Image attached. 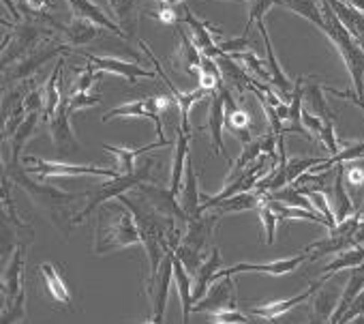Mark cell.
I'll list each match as a JSON object with an SVG mask.
<instances>
[{
	"instance_id": "obj_1",
	"label": "cell",
	"mask_w": 364,
	"mask_h": 324,
	"mask_svg": "<svg viewBox=\"0 0 364 324\" xmlns=\"http://www.w3.org/2000/svg\"><path fill=\"white\" fill-rule=\"evenodd\" d=\"M5 177L9 181H14L16 185H20L28 194V198L35 204V209H39L52 221V226L58 232H63L65 239H69L71 228L75 226L73 224L75 221L73 207L82 198H88V192L69 194V192H63V189H58L54 185L41 183V179L39 181H31L26 168H20V161H9V166L5 168Z\"/></svg>"
},
{
	"instance_id": "obj_2",
	"label": "cell",
	"mask_w": 364,
	"mask_h": 324,
	"mask_svg": "<svg viewBox=\"0 0 364 324\" xmlns=\"http://www.w3.org/2000/svg\"><path fill=\"white\" fill-rule=\"evenodd\" d=\"M137 243H141L137 219L122 202H118L116 207H109V204L99 207L97 232H95V245H92V251L97 256L118 251L122 247L137 245Z\"/></svg>"
},
{
	"instance_id": "obj_3",
	"label": "cell",
	"mask_w": 364,
	"mask_h": 324,
	"mask_svg": "<svg viewBox=\"0 0 364 324\" xmlns=\"http://www.w3.org/2000/svg\"><path fill=\"white\" fill-rule=\"evenodd\" d=\"M221 221L219 213H210V215H202L198 219H189L185 224V232H182V241L180 245L173 249L176 256L185 262L187 271L193 275L198 271V266L208 258L206 254H210V245H213V236L215 230Z\"/></svg>"
},
{
	"instance_id": "obj_4",
	"label": "cell",
	"mask_w": 364,
	"mask_h": 324,
	"mask_svg": "<svg viewBox=\"0 0 364 324\" xmlns=\"http://www.w3.org/2000/svg\"><path fill=\"white\" fill-rule=\"evenodd\" d=\"M152 166H154V161H146V166H141L139 170H135L133 174H120V177H116V179H112V181H105V183H101V185H97L95 189H90L88 192V204L75 215V226H80L82 221H86L90 215H92V211H99V207H103V204H107L109 200H118L120 196H124L129 189H135V187H139V185H144V183H152V179H150V170H152Z\"/></svg>"
},
{
	"instance_id": "obj_5",
	"label": "cell",
	"mask_w": 364,
	"mask_h": 324,
	"mask_svg": "<svg viewBox=\"0 0 364 324\" xmlns=\"http://www.w3.org/2000/svg\"><path fill=\"white\" fill-rule=\"evenodd\" d=\"M26 172L28 174H39L41 181L50 177H105V179H116L120 177L118 170L109 168H99V166H84V164H56V161H43L39 157H26Z\"/></svg>"
},
{
	"instance_id": "obj_6",
	"label": "cell",
	"mask_w": 364,
	"mask_h": 324,
	"mask_svg": "<svg viewBox=\"0 0 364 324\" xmlns=\"http://www.w3.org/2000/svg\"><path fill=\"white\" fill-rule=\"evenodd\" d=\"M171 105V101L167 97H146V99H135V101H129V103H122L114 110H109L105 116H103V122L112 120V118H122V116H135V118H150L154 122V129H156V135L159 140H167L163 135V120H161V114Z\"/></svg>"
},
{
	"instance_id": "obj_7",
	"label": "cell",
	"mask_w": 364,
	"mask_h": 324,
	"mask_svg": "<svg viewBox=\"0 0 364 324\" xmlns=\"http://www.w3.org/2000/svg\"><path fill=\"white\" fill-rule=\"evenodd\" d=\"M270 168H274V166H266V161L257 159L255 164H253L251 168H247L238 179H234L232 183H225V187H223L215 198H208L206 202H202L200 213L204 215L206 211H213L219 202H223V200H228V198H234V196H238V194H249V192H253V189L257 187V183L266 177V172H268Z\"/></svg>"
},
{
	"instance_id": "obj_8",
	"label": "cell",
	"mask_w": 364,
	"mask_h": 324,
	"mask_svg": "<svg viewBox=\"0 0 364 324\" xmlns=\"http://www.w3.org/2000/svg\"><path fill=\"white\" fill-rule=\"evenodd\" d=\"M73 52V48H69L67 43H63L60 39L52 37V39H46L41 41L33 52H28L22 61H18L11 69H9V78L11 80H26L31 78L46 61L58 56V54H69Z\"/></svg>"
},
{
	"instance_id": "obj_9",
	"label": "cell",
	"mask_w": 364,
	"mask_h": 324,
	"mask_svg": "<svg viewBox=\"0 0 364 324\" xmlns=\"http://www.w3.org/2000/svg\"><path fill=\"white\" fill-rule=\"evenodd\" d=\"M139 48H141V50H144V54L150 58V63L154 65V71H156V75H159V78H161V82H163V84L169 88V93H171L173 101L178 103V108H180V127H182V129H185V131L191 135V129H193V127H191V122H189L191 108H193L198 101H202V99L208 95V90H204V88H200V86H198L193 93H180V90H178V88L171 84V80L165 75V71L161 69V63L156 61V56L152 54V50L148 48V43H146V41H139Z\"/></svg>"
},
{
	"instance_id": "obj_10",
	"label": "cell",
	"mask_w": 364,
	"mask_h": 324,
	"mask_svg": "<svg viewBox=\"0 0 364 324\" xmlns=\"http://www.w3.org/2000/svg\"><path fill=\"white\" fill-rule=\"evenodd\" d=\"M82 56L86 58V63H90V65H92L95 69H99L101 73L120 75V78L129 80L131 84H135L139 78H144V80H154V78H156V71L144 69V67H139V65L133 63V61L109 58V56H97V54H88V52H82Z\"/></svg>"
},
{
	"instance_id": "obj_11",
	"label": "cell",
	"mask_w": 364,
	"mask_h": 324,
	"mask_svg": "<svg viewBox=\"0 0 364 324\" xmlns=\"http://www.w3.org/2000/svg\"><path fill=\"white\" fill-rule=\"evenodd\" d=\"M69 118H71L69 95H67V97L63 95V101H60L56 114L48 120L50 135H52V140H54V144H56V150H58L60 155H71V152H75V150L80 148V142H77V137H75V133H73V129H71Z\"/></svg>"
},
{
	"instance_id": "obj_12",
	"label": "cell",
	"mask_w": 364,
	"mask_h": 324,
	"mask_svg": "<svg viewBox=\"0 0 364 324\" xmlns=\"http://www.w3.org/2000/svg\"><path fill=\"white\" fill-rule=\"evenodd\" d=\"M173 279V249L167 251V256L163 258L161 266H159V275L152 281V286H148V294L152 298V320L163 324V315H165V307H167V298H169V283Z\"/></svg>"
},
{
	"instance_id": "obj_13",
	"label": "cell",
	"mask_w": 364,
	"mask_h": 324,
	"mask_svg": "<svg viewBox=\"0 0 364 324\" xmlns=\"http://www.w3.org/2000/svg\"><path fill=\"white\" fill-rule=\"evenodd\" d=\"M137 194L163 217H169V219H178L180 224H187L189 217L185 215V211H182V207L178 204L176 196L169 192V189H163L154 183H144L139 187H135Z\"/></svg>"
},
{
	"instance_id": "obj_14",
	"label": "cell",
	"mask_w": 364,
	"mask_h": 324,
	"mask_svg": "<svg viewBox=\"0 0 364 324\" xmlns=\"http://www.w3.org/2000/svg\"><path fill=\"white\" fill-rule=\"evenodd\" d=\"M236 281L232 277H221L217 279L210 290L206 292V296L193 307L196 313H210V311H219V309H236Z\"/></svg>"
},
{
	"instance_id": "obj_15",
	"label": "cell",
	"mask_w": 364,
	"mask_h": 324,
	"mask_svg": "<svg viewBox=\"0 0 364 324\" xmlns=\"http://www.w3.org/2000/svg\"><path fill=\"white\" fill-rule=\"evenodd\" d=\"M306 260H309V251H302V254H298V256H294V258L268 262V264H247V262H242V264H236V266H230V268H221V271L217 273L215 281L221 279V277H232V275H236V273H266V275L279 277V275H285V273L296 271V268H298L302 262H306Z\"/></svg>"
},
{
	"instance_id": "obj_16",
	"label": "cell",
	"mask_w": 364,
	"mask_h": 324,
	"mask_svg": "<svg viewBox=\"0 0 364 324\" xmlns=\"http://www.w3.org/2000/svg\"><path fill=\"white\" fill-rule=\"evenodd\" d=\"M328 279L321 277L319 281H313L304 292H300L298 296H291V298H285V301H272V303H264V305H257V307H251L249 309V315H255V318H262V320H279L283 318L285 313H289L294 307L302 305L304 301L313 298V294L326 283Z\"/></svg>"
},
{
	"instance_id": "obj_17",
	"label": "cell",
	"mask_w": 364,
	"mask_h": 324,
	"mask_svg": "<svg viewBox=\"0 0 364 324\" xmlns=\"http://www.w3.org/2000/svg\"><path fill=\"white\" fill-rule=\"evenodd\" d=\"M185 22L189 24V28H191V33H193V43L198 46V50L204 54V56H208V58H221V56H225V52L219 48V41L213 37V35H223V31L221 28H215V26H210L208 22H200L189 9L185 11Z\"/></svg>"
},
{
	"instance_id": "obj_18",
	"label": "cell",
	"mask_w": 364,
	"mask_h": 324,
	"mask_svg": "<svg viewBox=\"0 0 364 324\" xmlns=\"http://www.w3.org/2000/svg\"><path fill=\"white\" fill-rule=\"evenodd\" d=\"M24 258H26V245L20 243L14 249V256L3 271V294L7 303L16 301L24 290Z\"/></svg>"
},
{
	"instance_id": "obj_19",
	"label": "cell",
	"mask_w": 364,
	"mask_h": 324,
	"mask_svg": "<svg viewBox=\"0 0 364 324\" xmlns=\"http://www.w3.org/2000/svg\"><path fill=\"white\" fill-rule=\"evenodd\" d=\"M67 3H69L71 9H73V18L86 20V22H90V24H95V26H101V28L114 33V35H116L118 39H122V41L129 39L127 33H124L118 24H114V22L103 14V9H101L99 5L90 3V0H67Z\"/></svg>"
},
{
	"instance_id": "obj_20",
	"label": "cell",
	"mask_w": 364,
	"mask_h": 324,
	"mask_svg": "<svg viewBox=\"0 0 364 324\" xmlns=\"http://www.w3.org/2000/svg\"><path fill=\"white\" fill-rule=\"evenodd\" d=\"M189 133L178 125L176 129V152H173V164H171V177H169V192L173 196L180 194L182 183H185V170L189 161Z\"/></svg>"
},
{
	"instance_id": "obj_21",
	"label": "cell",
	"mask_w": 364,
	"mask_h": 324,
	"mask_svg": "<svg viewBox=\"0 0 364 324\" xmlns=\"http://www.w3.org/2000/svg\"><path fill=\"white\" fill-rule=\"evenodd\" d=\"M105 152H112L116 157V170L118 174H133L135 172V159L148 150H154V148H165L169 146V140H156L152 144H146V146H112V144H101Z\"/></svg>"
},
{
	"instance_id": "obj_22",
	"label": "cell",
	"mask_w": 364,
	"mask_h": 324,
	"mask_svg": "<svg viewBox=\"0 0 364 324\" xmlns=\"http://www.w3.org/2000/svg\"><path fill=\"white\" fill-rule=\"evenodd\" d=\"M39 275L43 277L50 296H52L58 305L71 309V307H73V296H71V288H69V283H67L63 271H60L56 264H52V262H43V264L39 266Z\"/></svg>"
},
{
	"instance_id": "obj_23",
	"label": "cell",
	"mask_w": 364,
	"mask_h": 324,
	"mask_svg": "<svg viewBox=\"0 0 364 324\" xmlns=\"http://www.w3.org/2000/svg\"><path fill=\"white\" fill-rule=\"evenodd\" d=\"M173 283L180 296V305H182V324H189V315L193 313L196 301H193V281H191V273L187 271L185 262H182L176 251H173Z\"/></svg>"
},
{
	"instance_id": "obj_24",
	"label": "cell",
	"mask_w": 364,
	"mask_h": 324,
	"mask_svg": "<svg viewBox=\"0 0 364 324\" xmlns=\"http://www.w3.org/2000/svg\"><path fill=\"white\" fill-rule=\"evenodd\" d=\"M180 207L185 211V215L189 219H198L202 217L200 213V187H198V172H196V166H193V159L189 155V161H187V170H185V183H182V189H180Z\"/></svg>"
},
{
	"instance_id": "obj_25",
	"label": "cell",
	"mask_w": 364,
	"mask_h": 324,
	"mask_svg": "<svg viewBox=\"0 0 364 324\" xmlns=\"http://www.w3.org/2000/svg\"><path fill=\"white\" fill-rule=\"evenodd\" d=\"M202 129H208L210 135H213V144H215V152L217 155H225V148H223V129H225V101H223V95L217 90L213 93V101H210V114H208V122L206 125H200L198 131Z\"/></svg>"
},
{
	"instance_id": "obj_26",
	"label": "cell",
	"mask_w": 364,
	"mask_h": 324,
	"mask_svg": "<svg viewBox=\"0 0 364 324\" xmlns=\"http://www.w3.org/2000/svg\"><path fill=\"white\" fill-rule=\"evenodd\" d=\"M257 28H259V33H262V37H264V43H266V65H268V69H270V73H272V86H274V88L285 97V101L289 103L287 97H291L294 84H291V80L285 75V71L281 69V65H279V61H277V56H274V48H272V41H270V35H268L266 24L259 22Z\"/></svg>"
},
{
	"instance_id": "obj_27",
	"label": "cell",
	"mask_w": 364,
	"mask_h": 324,
	"mask_svg": "<svg viewBox=\"0 0 364 324\" xmlns=\"http://www.w3.org/2000/svg\"><path fill=\"white\" fill-rule=\"evenodd\" d=\"M223 262H221V254L219 249L213 247V251L208 254V258L198 266V271L193 273L196 277V288H193V301H202L206 296V292L210 290V286L215 283L217 273L221 271Z\"/></svg>"
},
{
	"instance_id": "obj_28",
	"label": "cell",
	"mask_w": 364,
	"mask_h": 324,
	"mask_svg": "<svg viewBox=\"0 0 364 324\" xmlns=\"http://www.w3.org/2000/svg\"><path fill=\"white\" fill-rule=\"evenodd\" d=\"M343 292H338L334 286H321L313 294V318L309 324H330V318L338 305Z\"/></svg>"
},
{
	"instance_id": "obj_29",
	"label": "cell",
	"mask_w": 364,
	"mask_h": 324,
	"mask_svg": "<svg viewBox=\"0 0 364 324\" xmlns=\"http://www.w3.org/2000/svg\"><path fill=\"white\" fill-rule=\"evenodd\" d=\"M330 196H332V198H330V204H332L336 224L349 219V217L353 215V202H351V196L347 194L345 177H343V166H341V164L336 166V177H334V185H332Z\"/></svg>"
},
{
	"instance_id": "obj_30",
	"label": "cell",
	"mask_w": 364,
	"mask_h": 324,
	"mask_svg": "<svg viewBox=\"0 0 364 324\" xmlns=\"http://www.w3.org/2000/svg\"><path fill=\"white\" fill-rule=\"evenodd\" d=\"M56 33H58V39L63 41V43H67L69 48H73L75 50V46H84V43H90L99 33H97V28H95V24H90V22H86V20H73L71 24H60L58 28H56Z\"/></svg>"
},
{
	"instance_id": "obj_31",
	"label": "cell",
	"mask_w": 364,
	"mask_h": 324,
	"mask_svg": "<svg viewBox=\"0 0 364 324\" xmlns=\"http://www.w3.org/2000/svg\"><path fill=\"white\" fill-rule=\"evenodd\" d=\"M274 5H281L283 9L298 14L300 18L313 22L321 33L326 28V18L321 9V0H274Z\"/></svg>"
},
{
	"instance_id": "obj_32",
	"label": "cell",
	"mask_w": 364,
	"mask_h": 324,
	"mask_svg": "<svg viewBox=\"0 0 364 324\" xmlns=\"http://www.w3.org/2000/svg\"><path fill=\"white\" fill-rule=\"evenodd\" d=\"M63 67H65V61L60 58V61H58V65L54 67V71L50 73L46 88H43V95H46V103H43V116H41V120H43V122H48V120H50V118L56 114V110H58V105H60V101H63V93H60Z\"/></svg>"
},
{
	"instance_id": "obj_33",
	"label": "cell",
	"mask_w": 364,
	"mask_h": 324,
	"mask_svg": "<svg viewBox=\"0 0 364 324\" xmlns=\"http://www.w3.org/2000/svg\"><path fill=\"white\" fill-rule=\"evenodd\" d=\"M118 26L127 33V37L131 39L135 35V26H137V16H139V7L137 0H107Z\"/></svg>"
},
{
	"instance_id": "obj_34",
	"label": "cell",
	"mask_w": 364,
	"mask_h": 324,
	"mask_svg": "<svg viewBox=\"0 0 364 324\" xmlns=\"http://www.w3.org/2000/svg\"><path fill=\"white\" fill-rule=\"evenodd\" d=\"M178 37H180V48H178V58H180V65L187 73L191 75H198L200 78V65H202V52L198 50V46L185 35V31L178 28Z\"/></svg>"
},
{
	"instance_id": "obj_35",
	"label": "cell",
	"mask_w": 364,
	"mask_h": 324,
	"mask_svg": "<svg viewBox=\"0 0 364 324\" xmlns=\"http://www.w3.org/2000/svg\"><path fill=\"white\" fill-rule=\"evenodd\" d=\"M304 103H306V110L323 120H334L336 116L330 112L326 99H323V84L321 82H304Z\"/></svg>"
},
{
	"instance_id": "obj_36",
	"label": "cell",
	"mask_w": 364,
	"mask_h": 324,
	"mask_svg": "<svg viewBox=\"0 0 364 324\" xmlns=\"http://www.w3.org/2000/svg\"><path fill=\"white\" fill-rule=\"evenodd\" d=\"M264 200V194H257V192H249V194H238L234 198H228L223 202H219L213 211L219 213L221 217L228 215V213H242V211H257V207L262 204Z\"/></svg>"
},
{
	"instance_id": "obj_37",
	"label": "cell",
	"mask_w": 364,
	"mask_h": 324,
	"mask_svg": "<svg viewBox=\"0 0 364 324\" xmlns=\"http://www.w3.org/2000/svg\"><path fill=\"white\" fill-rule=\"evenodd\" d=\"M37 125H39V112H33L26 116V120L18 127V131L9 137V146H11V161H20V152L24 148V144L37 133Z\"/></svg>"
},
{
	"instance_id": "obj_38",
	"label": "cell",
	"mask_w": 364,
	"mask_h": 324,
	"mask_svg": "<svg viewBox=\"0 0 364 324\" xmlns=\"http://www.w3.org/2000/svg\"><path fill=\"white\" fill-rule=\"evenodd\" d=\"M364 264V247L358 245L353 249H347V251H341L326 268H323V277L330 279L332 275H336L338 271H345V268H358Z\"/></svg>"
},
{
	"instance_id": "obj_39",
	"label": "cell",
	"mask_w": 364,
	"mask_h": 324,
	"mask_svg": "<svg viewBox=\"0 0 364 324\" xmlns=\"http://www.w3.org/2000/svg\"><path fill=\"white\" fill-rule=\"evenodd\" d=\"M26 315V290L20 292V296L3 309V324H18Z\"/></svg>"
},
{
	"instance_id": "obj_40",
	"label": "cell",
	"mask_w": 364,
	"mask_h": 324,
	"mask_svg": "<svg viewBox=\"0 0 364 324\" xmlns=\"http://www.w3.org/2000/svg\"><path fill=\"white\" fill-rule=\"evenodd\" d=\"M343 166V177H345V185L351 189V194H358L362 192L364 187V168L358 164V161H349V166L341 164ZM349 194V196H351Z\"/></svg>"
},
{
	"instance_id": "obj_41",
	"label": "cell",
	"mask_w": 364,
	"mask_h": 324,
	"mask_svg": "<svg viewBox=\"0 0 364 324\" xmlns=\"http://www.w3.org/2000/svg\"><path fill=\"white\" fill-rule=\"evenodd\" d=\"M257 215L264 224V232H266V243L272 245L274 243V236H277V226H279V217L272 213V209L262 200V204L257 207Z\"/></svg>"
},
{
	"instance_id": "obj_42",
	"label": "cell",
	"mask_w": 364,
	"mask_h": 324,
	"mask_svg": "<svg viewBox=\"0 0 364 324\" xmlns=\"http://www.w3.org/2000/svg\"><path fill=\"white\" fill-rule=\"evenodd\" d=\"M208 320L213 324H251L249 315H245L242 311L236 309H219V311H210Z\"/></svg>"
},
{
	"instance_id": "obj_43",
	"label": "cell",
	"mask_w": 364,
	"mask_h": 324,
	"mask_svg": "<svg viewBox=\"0 0 364 324\" xmlns=\"http://www.w3.org/2000/svg\"><path fill=\"white\" fill-rule=\"evenodd\" d=\"M99 103H101V97H99V95H88V93H69V110H71V114H75L77 110H84V108L99 105Z\"/></svg>"
},
{
	"instance_id": "obj_44",
	"label": "cell",
	"mask_w": 364,
	"mask_h": 324,
	"mask_svg": "<svg viewBox=\"0 0 364 324\" xmlns=\"http://www.w3.org/2000/svg\"><path fill=\"white\" fill-rule=\"evenodd\" d=\"M319 142L323 144V148L330 152V157L338 155L341 152V146L336 142V135H334V120H323V129L319 133Z\"/></svg>"
},
{
	"instance_id": "obj_45",
	"label": "cell",
	"mask_w": 364,
	"mask_h": 324,
	"mask_svg": "<svg viewBox=\"0 0 364 324\" xmlns=\"http://www.w3.org/2000/svg\"><path fill=\"white\" fill-rule=\"evenodd\" d=\"M99 80V73L95 71V67L90 63H86V69L82 71V78L77 80V84L71 88V93H88V88Z\"/></svg>"
},
{
	"instance_id": "obj_46",
	"label": "cell",
	"mask_w": 364,
	"mask_h": 324,
	"mask_svg": "<svg viewBox=\"0 0 364 324\" xmlns=\"http://www.w3.org/2000/svg\"><path fill=\"white\" fill-rule=\"evenodd\" d=\"M302 125L306 127V131H309V133H313V135H315V140H319V133H321V129H323V118H319V116L311 114V112L304 108V110H302Z\"/></svg>"
},
{
	"instance_id": "obj_47",
	"label": "cell",
	"mask_w": 364,
	"mask_h": 324,
	"mask_svg": "<svg viewBox=\"0 0 364 324\" xmlns=\"http://www.w3.org/2000/svg\"><path fill=\"white\" fill-rule=\"evenodd\" d=\"M219 48L225 52V54H240V52H247L249 50V39L247 37H238V39H230V41H219Z\"/></svg>"
},
{
	"instance_id": "obj_48",
	"label": "cell",
	"mask_w": 364,
	"mask_h": 324,
	"mask_svg": "<svg viewBox=\"0 0 364 324\" xmlns=\"http://www.w3.org/2000/svg\"><path fill=\"white\" fill-rule=\"evenodd\" d=\"M154 18L159 22H163V24H169V26H176L178 24V14H176V9L171 5H161V11Z\"/></svg>"
},
{
	"instance_id": "obj_49",
	"label": "cell",
	"mask_w": 364,
	"mask_h": 324,
	"mask_svg": "<svg viewBox=\"0 0 364 324\" xmlns=\"http://www.w3.org/2000/svg\"><path fill=\"white\" fill-rule=\"evenodd\" d=\"M141 324H159V322H154V320L150 318V320H146V322H141Z\"/></svg>"
}]
</instances>
